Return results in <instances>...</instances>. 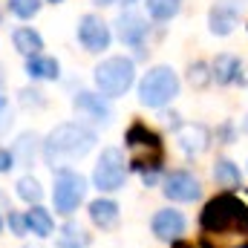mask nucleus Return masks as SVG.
Returning a JSON list of instances; mask_svg holds the SVG:
<instances>
[{"mask_svg":"<svg viewBox=\"0 0 248 248\" xmlns=\"http://www.w3.org/2000/svg\"><path fill=\"white\" fill-rule=\"evenodd\" d=\"M41 9V0H9V12L17 15V17H35Z\"/></svg>","mask_w":248,"mask_h":248,"instance_id":"26","label":"nucleus"},{"mask_svg":"<svg viewBox=\"0 0 248 248\" xmlns=\"http://www.w3.org/2000/svg\"><path fill=\"white\" fill-rule=\"evenodd\" d=\"M205 81H208V75H205V63H196V66H190V84L202 87Z\"/></svg>","mask_w":248,"mask_h":248,"instance_id":"29","label":"nucleus"},{"mask_svg":"<svg viewBox=\"0 0 248 248\" xmlns=\"http://www.w3.org/2000/svg\"><path fill=\"white\" fill-rule=\"evenodd\" d=\"M153 234H156L159 240H165V243L179 240V237L185 234V217H182L179 211H173V208L159 211V214L153 217Z\"/></svg>","mask_w":248,"mask_h":248,"instance_id":"11","label":"nucleus"},{"mask_svg":"<svg viewBox=\"0 0 248 248\" xmlns=\"http://www.w3.org/2000/svg\"><path fill=\"white\" fill-rule=\"evenodd\" d=\"M0 84H3V72H0Z\"/></svg>","mask_w":248,"mask_h":248,"instance_id":"37","label":"nucleus"},{"mask_svg":"<svg viewBox=\"0 0 248 248\" xmlns=\"http://www.w3.org/2000/svg\"><path fill=\"white\" fill-rule=\"evenodd\" d=\"M202 228L205 231H234V228L248 231V208L231 193L217 196L202 211Z\"/></svg>","mask_w":248,"mask_h":248,"instance_id":"2","label":"nucleus"},{"mask_svg":"<svg viewBox=\"0 0 248 248\" xmlns=\"http://www.w3.org/2000/svg\"><path fill=\"white\" fill-rule=\"evenodd\" d=\"M17 196H20L23 202H41L44 190H41V185H38V179H32V176H23V179L17 182Z\"/></svg>","mask_w":248,"mask_h":248,"instance_id":"25","label":"nucleus"},{"mask_svg":"<svg viewBox=\"0 0 248 248\" xmlns=\"http://www.w3.org/2000/svg\"><path fill=\"white\" fill-rule=\"evenodd\" d=\"M49 3H61V0H49Z\"/></svg>","mask_w":248,"mask_h":248,"instance_id":"36","label":"nucleus"},{"mask_svg":"<svg viewBox=\"0 0 248 248\" xmlns=\"http://www.w3.org/2000/svg\"><path fill=\"white\" fill-rule=\"evenodd\" d=\"M136 81V69H133V61L130 58H107L95 66V87L101 90V95L107 98H116V95H124Z\"/></svg>","mask_w":248,"mask_h":248,"instance_id":"5","label":"nucleus"},{"mask_svg":"<svg viewBox=\"0 0 248 248\" xmlns=\"http://www.w3.org/2000/svg\"><path fill=\"white\" fill-rule=\"evenodd\" d=\"M205 248H248V231H205Z\"/></svg>","mask_w":248,"mask_h":248,"instance_id":"15","label":"nucleus"},{"mask_svg":"<svg viewBox=\"0 0 248 248\" xmlns=\"http://www.w3.org/2000/svg\"><path fill=\"white\" fill-rule=\"evenodd\" d=\"M93 182L98 190H119L124 185V156L119 147H107L95 165Z\"/></svg>","mask_w":248,"mask_h":248,"instance_id":"7","label":"nucleus"},{"mask_svg":"<svg viewBox=\"0 0 248 248\" xmlns=\"http://www.w3.org/2000/svg\"><path fill=\"white\" fill-rule=\"evenodd\" d=\"M165 196L168 199H173V202H193V199H199V193H202V187L199 182L185 173V170H176V173H170L168 179H165Z\"/></svg>","mask_w":248,"mask_h":248,"instance_id":"10","label":"nucleus"},{"mask_svg":"<svg viewBox=\"0 0 248 248\" xmlns=\"http://www.w3.org/2000/svg\"><path fill=\"white\" fill-rule=\"evenodd\" d=\"M35 136L32 133H23L20 139H17V144H15V150H12V156L15 159H20L23 165H32V159H35Z\"/></svg>","mask_w":248,"mask_h":248,"instance_id":"24","label":"nucleus"},{"mask_svg":"<svg viewBox=\"0 0 248 248\" xmlns=\"http://www.w3.org/2000/svg\"><path fill=\"white\" fill-rule=\"evenodd\" d=\"M20 101L29 107V104H44V93H38V90H20Z\"/></svg>","mask_w":248,"mask_h":248,"instance_id":"28","label":"nucleus"},{"mask_svg":"<svg viewBox=\"0 0 248 248\" xmlns=\"http://www.w3.org/2000/svg\"><path fill=\"white\" fill-rule=\"evenodd\" d=\"M127 156H130V165L139 168V170H156L162 165V141L156 133H150L147 127L136 124L127 130Z\"/></svg>","mask_w":248,"mask_h":248,"instance_id":"4","label":"nucleus"},{"mask_svg":"<svg viewBox=\"0 0 248 248\" xmlns=\"http://www.w3.org/2000/svg\"><path fill=\"white\" fill-rule=\"evenodd\" d=\"M124 3H136V0H124Z\"/></svg>","mask_w":248,"mask_h":248,"instance_id":"34","label":"nucleus"},{"mask_svg":"<svg viewBox=\"0 0 248 248\" xmlns=\"http://www.w3.org/2000/svg\"><path fill=\"white\" fill-rule=\"evenodd\" d=\"M12 41H15V49H17L20 55H26V58H32V55H41V49H44V41H41V35H38L35 29H29V26H20V29H15Z\"/></svg>","mask_w":248,"mask_h":248,"instance_id":"17","label":"nucleus"},{"mask_svg":"<svg viewBox=\"0 0 248 248\" xmlns=\"http://www.w3.org/2000/svg\"><path fill=\"white\" fill-rule=\"evenodd\" d=\"M58 61L55 58H46V55H32L26 61V72L32 78H58Z\"/></svg>","mask_w":248,"mask_h":248,"instance_id":"21","label":"nucleus"},{"mask_svg":"<svg viewBox=\"0 0 248 248\" xmlns=\"http://www.w3.org/2000/svg\"><path fill=\"white\" fill-rule=\"evenodd\" d=\"M0 231H3V219H0Z\"/></svg>","mask_w":248,"mask_h":248,"instance_id":"35","label":"nucleus"},{"mask_svg":"<svg viewBox=\"0 0 248 248\" xmlns=\"http://www.w3.org/2000/svg\"><path fill=\"white\" fill-rule=\"evenodd\" d=\"M90 219L98 228H113L119 222V205L113 199H95L90 202Z\"/></svg>","mask_w":248,"mask_h":248,"instance_id":"16","label":"nucleus"},{"mask_svg":"<svg viewBox=\"0 0 248 248\" xmlns=\"http://www.w3.org/2000/svg\"><path fill=\"white\" fill-rule=\"evenodd\" d=\"M9 124H12V113H9V101H6V98L0 95V133H3V130H6Z\"/></svg>","mask_w":248,"mask_h":248,"instance_id":"30","label":"nucleus"},{"mask_svg":"<svg viewBox=\"0 0 248 248\" xmlns=\"http://www.w3.org/2000/svg\"><path fill=\"white\" fill-rule=\"evenodd\" d=\"M12 168H15V156H12V150L0 147V173H6V170H12Z\"/></svg>","mask_w":248,"mask_h":248,"instance_id":"31","label":"nucleus"},{"mask_svg":"<svg viewBox=\"0 0 248 248\" xmlns=\"http://www.w3.org/2000/svg\"><path fill=\"white\" fill-rule=\"evenodd\" d=\"M9 228H12L17 237H23V234L29 231V228H26V217H20V214H15V211H12V214H9Z\"/></svg>","mask_w":248,"mask_h":248,"instance_id":"27","label":"nucleus"},{"mask_svg":"<svg viewBox=\"0 0 248 248\" xmlns=\"http://www.w3.org/2000/svg\"><path fill=\"white\" fill-rule=\"evenodd\" d=\"M243 12V3L240 0H219L211 15H208V23H211V32L214 35H231L234 26H237V17Z\"/></svg>","mask_w":248,"mask_h":248,"instance_id":"9","label":"nucleus"},{"mask_svg":"<svg viewBox=\"0 0 248 248\" xmlns=\"http://www.w3.org/2000/svg\"><path fill=\"white\" fill-rule=\"evenodd\" d=\"M95 3H98V6H110L113 0H95Z\"/></svg>","mask_w":248,"mask_h":248,"instance_id":"32","label":"nucleus"},{"mask_svg":"<svg viewBox=\"0 0 248 248\" xmlns=\"http://www.w3.org/2000/svg\"><path fill=\"white\" fill-rule=\"evenodd\" d=\"M179 95V78L170 66H153L139 84V101L144 107H165Z\"/></svg>","mask_w":248,"mask_h":248,"instance_id":"3","label":"nucleus"},{"mask_svg":"<svg viewBox=\"0 0 248 248\" xmlns=\"http://www.w3.org/2000/svg\"><path fill=\"white\" fill-rule=\"evenodd\" d=\"M95 144V133L84 124H75V122H66V124H58L46 144H44V156L52 168H58L63 159H81L84 153H90Z\"/></svg>","mask_w":248,"mask_h":248,"instance_id":"1","label":"nucleus"},{"mask_svg":"<svg viewBox=\"0 0 248 248\" xmlns=\"http://www.w3.org/2000/svg\"><path fill=\"white\" fill-rule=\"evenodd\" d=\"M173 248H196V246H187V243H179V246H173Z\"/></svg>","mask_w":248,"mask_h":248,"instance_id":"33","label":"nucleus"},{"mask_svg":"<svg viewBox=\"0 0 248 248\" xmlns=\"http://www.w3.org/2000/svg\"><path fill=\"white\" fill-rule=\"evenodd\" d=\"M75 110H81V113H87V116H93L95 122H110V116H113V110H110V104L101 98V95H95V93H78L75 95Z\"/></svg>","mask_w":248,"mask_h":248,"instance_id":"14","label":"nucleus"},{"mask_svg":"<svg viewBox=\"0 0 248 248\" xmlns=\"http://www.w3.org/2000/svg\"><path fill=\"white\" fill-rule=\"evenodd\" d=\"M78 41L84 44L87 52H101L110 46V29L101 17L95 15H84L81 23H78Z\"/></svg>","mask_w":248,"mask_h":248,"instance_id":"8","label":"nucleus"},{"mask_svg":"<svg viewBox=\"0 0 248 248\" xmlns=\"http://www.w3.org/2000/svg\"><path fill=\"white\" fill-rule=\"evenodd\" d=\"M208 130L202 127V124H185V127H179V133H176V141H179V147L185 150L187 156H199L205 147H208Z\"/></svg>","mask_w":248,"mask_h":248,"instance_id":"13","label":"nucleus"},{"mask_svg":"<svg viewBox=\"0 0 248 248\" xmlns=\"http://www.w3.org/2000/svg\"><path fill=\"white\" fill-rule=\"evenodd\" d=\"M211 78L217 84H231L234 78H240V58H234V55H217V61L211 63Z\"/></svg>","mask_w":248,"mask_h":248,"instance_id":"18","label":"nucleus"},{"mask_svg":"<svg viewBox=\"0 0 248 248\" xmlns=\"http://www.w3.org/2000/svg\"><path fill=\"white\" fill-rule=\"evenodd\" d=\"M246 130H248V122H246Z\"/></svg>","mask_w":248,"mask_h":248,"instance_id":"38","label":"nucleus"},{"mask_svg":"<svg viewBox=\"0 0 248 248\" xmlns=\"http://www.w3.org/2000/svg\"><path fill=\"white\" fill-rule=\"evenodd\" d=\"M87 246H90V234L78 222H66L58 231V248H87Z\"/></svg>","mask_w":248,"mask_h":248,"instance_id":"19","label":"nucleus"},{"mask_svg":"<svg viewBox=\"0 0 248 248\" xmlns=\"http://www.w3.org/2000/svg\"><path fill=\"white\" fill-rule=\"evenodd\" d=\"M214 179H217L222 187L240 185V168H237L234 162H228V159H219L217 168H214Z\"/></svg>","mask_w":248,"mask_h":248,"instance_id":"22","label":"nucleus"},{"mask_svg":"<svg viewBox=\"0 0 248 248\" xmlns=\"http://www.w3.org/2000/svg\"><path fill=\"white\" fill-rule=\"evenodd\" d=\"M182 9V0H147V12L156 20H170Z\"/></svg>","mask_w":248,"mask_h":248,"instance_id":"23","label":"nucleus"},{"mask_svg":"<svg viewBox=\"0 0 248 248\" xmlns=\"http://www.w3.org/2000/svg\"><path fill=\"white\" fill-rule=\"evenodd\" d=\"M26 228H29L35 237H49L52 228H55V222H52L49 211H44L41 205H35V208L26 214Z\"/></svg>","mask_w":248,"mask_h":248,"instance_id":"20","label":"nucleus"},{"mask_svg":"<svg viewBox=\"0 0 248 248\" xmlns=\"http://www.w3.org/2000/svg\"><path fill=\"white\" fill-rule=\"evenodd\" d=\"M116 26H119V38L122 44H130V46H141L144 35H147V23L144 17H139L136 12H124L116 17Z\"/></svg>","mask_w":248,"mask_h":248,"instance_id":"12","label":"nucleus"},{"mask_svg":"<svg viewBox=\"0 0 248 248\" xmlns=\"http://www.w3.org/2000/svg\"><path fill=\"white\" fill-rule=\"evenodd\" d=\"M87 193V182L84 176L72 173V170H61L58 179H55V190H52V202H55V211L58 214H72L78 208V202L84 199Z\"/></svg>","mask_w":248,"mask_h":248,"instance_id":"6","label":"nucleus"}]
</instances>
